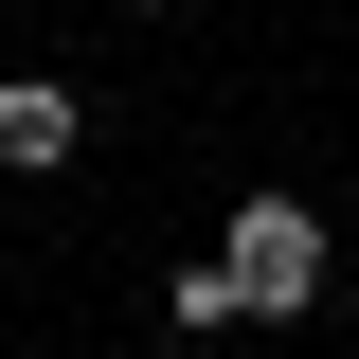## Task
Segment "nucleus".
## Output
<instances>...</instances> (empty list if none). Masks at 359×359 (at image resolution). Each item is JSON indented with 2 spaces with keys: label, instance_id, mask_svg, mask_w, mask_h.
<instances>
[{
  "label": "nucleus",
  "instance_id": "1",
  "mask_svg": "<svg viewBox=\"0 0 359 359\" xmlns=\"http://www.w3.org/2000/svg\"><path fill=\"white\" fill-rule=\"evenodd\" d=\"M216 269H233V306H252V323H306V306H323V216H306V198H233Z\"/></svg>",
  "mask_w": 359,
  "mask_h": 359
},
{
  "label": "nucleus",
  "instance_id": "2",
  "mask_svg": "<svg viewBox=\"0 0 359 359\" xmlns=\"http://www.w3.org/2000/svg\"><path fill=\"white\" fill-rule=\"evenodd\" d=\"M72 144H90V108H72V90H54V72H0V180H54Z\"/></svg>",
  "mask_w": 359,
  "mask_h": 359
}]
</instances>
